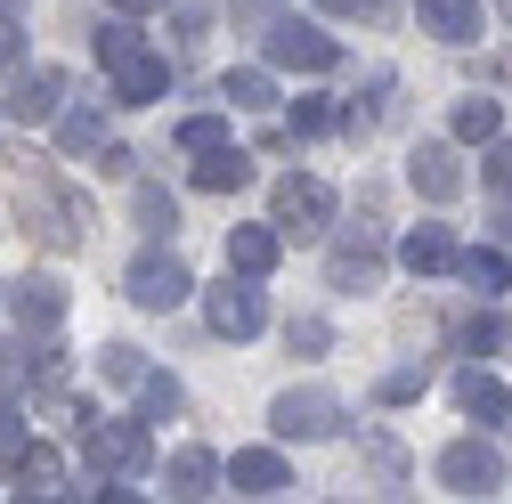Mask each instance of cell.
Listing matches in <instances>:
<instances>
[{
  "mask_svg": "<svg viewBox=\"0 0 512 504\" xmlns=\"http://www.w3.org/2000/svg\"><path fill=\"white\" fill-rule=\"evenodd\" d=\"M431 472H439V488H456V496H496V488H504V456L488 448V431H472V439H447Z\"/></svg>",
  "mask_w": 512,
  "mask_h": 504,
  "instance_id": "cell-5",
  "label": "cell"
},
{
  "mask_svg": "<svg viewBox=\"0 0 512 504\" xmlns=\"http://www.w3.org/2000/svg\"><path fill=\"white\" fill-rule=\"evenodd\" d=\"M407 179H415L423 204H456V196H464V163H456L447 139H423V147L407 155Z\"/></svg>",
  "mask_w": 512,
  "mask_h": 504,
  "instance_id": "cell-10",
  "label": "cell"
},
{
  "mask_svg": "<svg viewBox=\"0 0 512 504\" xmlns=\"http://www.w3.org/2000/svg\"><path fill=\"white\" fill-rule=\"evenodd\" d=\"M204 318H212V334L220 342H252V334H261L269 326V301H261V277H220L212 293H204Z\"/></svg>",
  "mask_w": 512,
  "mask_h": 504,
  "instance_id": "cell-4",
  "label": "cell"
},
{
  "mask_svg": "<svg viewBox=\"0 0 512 504\" xmlns=\"http://www.w3.org/2000/svg\"><path fill=\"white\" fill-rule=\"evenodd\" d=\"M456 277H464L472 293H488V301H496V293H512V252H504V244H480V252H456Z\"/></svg>",
  "mask_w": 512,
  "mask_h": 504,
  "instance_id": "cell-20",
  "label": "cell"
},
{
  "mask_svg": "<svg viewBox=\"0 0 512 504\" xmlns=\"http://www.w3.org/2000/svg\"><path fill=\"white\" fill-rule=\"evenodd\" d=\"M423 383H431L423 366H399V374H382V383H374V399L382 407H407V399H423Z\"/></svg>",
  "mask_w": 512,
  "mask_h": 504,
  "instance_id": "cell-30",
  "label": "cell"
},
{
  "mask_svg": "<svg viewBox=\"0 0 512 504\" xmlns=\"http://www.w3.org/2000/svg\"><path fill=\"white\" fill-rule=\"evenodd\" d=\"M456 407H464L472 423H512V391L496 383L488 366H464V374H456Z\"/></svg>",
  "mask_w": 512,
  "mask_h": 504,
  "instance_id": "cell-18",
  "label": "cell"
},
{
  "mask_svg": "<svg viewBox=\"0 0 512 504\" xmlns=\"http://www.w3.org/2000/svg\"><path fill=\"white\" fill-rule=\"evenodd\" d=\"M0 480L25 488V496H57V480H66V456L41 448V439H0Z\"/></svg>",
  "mask_w": 512,
  "mask_h": 504,
  "instance_id": "cell-7",
  "label": "cell"
},
{
  "mask_svg": "<svg viewBox=\"0 0 512 504\" xmlns=\"http://www.w3.org/2000/svg\"><path fill=\"white\" fill-rule=\"evenodd\" d=\"M122 293H131L139 309H179L187 301V269L171 261V252H139V261L122 269Z\"/></svg>",
  "mask_w": 512,
  "mask_h": 504,
  "instance_id": "cell-8",
  "label": "cell"
},
{
  "mask_svg": "<svg viewBox=\"0 0 512 504\" xmlns=\"http://www.w3.org/2000/svg\"><path fill=\"white\" fill-rule=\"evenodd\" d=\"M415 17H423V33L447 41V49H464V41L488 33V9H480V0H415Z\"/></svg>",
  "mask_w": 512,
  "mask_h": 504,
  "instance_id": "cell-13",
  "label": "cell"
},
{
  "mask_svg": "<svg viewBox=\"0 0 512 504\" xmlns=\"http://www.w3.org/2000/svg\"><path fill=\"white\" fill-rule=\"evenodd\" d=\"M399 261H407L415 277H439V269H456V236H447L439 220H423V228L399 236Z\"/></svg>",
  "mask_w": 512,
  "mask_h": 504,
  "instance_id": "cell-19",
  "label": "cell"
},
{
  "mask_svg": "<svg viewBox=\"0 0 512 504\" xmlns=\"http://www.w3.org/2000/svg\"><path fill=\"white\" fill-rule=\"evenodd\" d=\"M179 147H187V155H212V147H236V139H228L220 114H187V122H179Z\"/></svg>",
  "mask_w": 512,
  "mask_h": 504,
  "instance_id": "cell-27",
  "label": "cell"
},
{
  "mask_svg": "<svg viewBox=\"0 0 512 504\" xmlns=\"http://www.w3.org/2000/svg\"><path fill=\"white\" fill-rule=\"evenodd\" d=\"M447 131H456L464 147H488V139L504 131V106H496V98H464V106H456V122H447Z\"/></svg>",
  "mask_w": 512,
  "mask_h": 504,
  "instance_id": "cell-24",
  "label": "cell"
},
{
  "mask_svg": "<svg viewBox=\"0 0 512 504\" xmlns=\"http://www.w3.org/2000/svg\"><path fill=\"white\" fill-rule=\"evenodd\" d=\"M139 407L147 415H171L179 407V383H171V374H139Z\"/></svg>",
  "mask_w": 512,
  "mask_h": 504,
  "instance_id": "cell-34",
  "label": "cell"
},
{
  "mask_svg": "<svg viewBox=\"0 0 512 504\" xmlns=\"http://www.w3.org/2000/svg\"><path fill=\"white\" fill-rule=\"evenodd\" d=\"M163 488H171V496H212V488H228V464H220L212 448H179V456L163 464Z\"/></svg>",
  "mask_w": 512,
  "mask_h": 504,
  "instance_id": "cell-17",
  "label": "cell"
},
{
  "mask_svg": "<svg viewBox=\"0 0 512 504\" xmlns=\"http://www.w3.org/2000/svg\"><path fill=\"white\" fill-rule=\"evenodd\" d=\"M98 374H106V383H139V374H147V358H139L131 342H106V350H98Z\"/></svg>",
  "mask_w": 512,
  "mask_h": 504,
  "instance_id": "cell-31",
  "label": "cell"
},
{
  "mask_svg": "<svg viewBox=\"0 0 512 504\" xmlns=\"http://www.w3.org/2000/svg\"><path fill=\"white\" fill-rule=\"evenodd\" d=\"M504 342H512V326L496 318V309H488V318H472V326H464V350H472V358H480V350H504Z\"/></svg>",
  "mask_w": 512,
  "mask_h": 504,
  "instance_id": "cell-33",
  "label": "cell"
},
{
  "mask_svg": "<svg viewBox=\"0 0 512 504\" xmlns=\"http://www.w3.org/2000/svg\"><path fill=\"white\" fill-rule=\"evenodd\" d=\"M326 342H334V334H326V318H301V326H293V350H301V358H317Z\"/></svg>",
  "mask_w": 512,
  "mask_h": 504,
  "instance_id": "cell-36",
  "label": "cell"
},
{
  "mask_svg": "<svg viewBox=\"0 0 512 504\" xmlns=\"http://www.w3.org/2000/svg\"><path fill=\"white\" fill-rule=\"evenodd\" d=\"M114 9H122V17H147V9H163V0H114Z\"/></svg>",
  "mask_w": 512,
  "mask_h": 504,
  "instance_id": "cell-39",
  "label": "cell"
},
{
  "mask_svg": "<svg viewBox=\"0 0 512 504\" xmlns=\"http://www.w3.org/2000/svg\"><path fill=\"white\" fill-rule=\"evenodd\" d=\"M9 204L25 212V236L41 228L49 244H82V228H90V204H82V196H66L57 179H41V171H17V163H9Z\"/></svg>",
  "mask_w": 512,
  "mask_h": 504,
  "instance_id": "cell-1",
  "label": "cell"
},
{
  "mask_svg": "<svg viewBox=\"0 0 512 504\" xmlns=\"http://www.w3.org/2000/svg\"><path fill=\"white\" fill-rule=\"evenodd\" d=\"M269 423H277L285 439H334V431H342V399H334V391H317V383H309V391H285Z\"/></svg>",
  "mask_w": 512,
  "mask_h": 504,
  "instance_id": "cell-9",
  "label": "cell"
},
{
  "mask_svg": "<svg viewBox=\"0 0 512 504\" xmlns=\"http://www.w3.org/2000/svg\"><path fill=\"white\" fill-rule=\"evenodd\" d=\"M220 98H228V106H269L277 82H269L261 66H236V74H220Z\"/></svg>",
  "mask_w": 512,
  "mask_h": 504,
  "instance_id": "cell-26",
  "label": "cell"
},
{
  "mask_svg": "<svg viewBox=\"0 0 512 504\" xmlns=\"http://www.w3.org/2000/svg\"><path fill=\"white\" fill-rule=\"evenodd\" d=\"M488 187L512 204V139H488Z\"/></svg>",
  "mask_w": 512,
  "mask_h": 504,
  "instance_id": "cell-35",
  "label": "cell"
},
{
  "mask_svg": "<svg viewBox=\"0 0 512 504\" xmlns=\"http://www.w3.org/2000/svg\"><path fill=\"white\" fill-rule=\"evenodd\" d=\"M131 212H139L147 236H171V228H179V204L163 196V187H139V204H131Z\"/></svg>",
  "mask_w": 512,
  "mask_h": 504,
  "instance_id": "cell-29",
  "label": "cell"
},
{
  "mask_svg": "<svg viewBox=\"0 0 512 504\" xmlns=\"http://www.w3.org/2000/svg\"><path fill=\"white\" fill-rule=\"evenodd\" d=\"M82 456H90V480H131V472H147L155 464V439H147V423L139 415H90L82 423Z\"/></svg>",
  "mask_w": 512,
  "mask_h": 504,
  "instance_id": "cell-2",
  "label": "cell"
},
{
  "mask_svg": "<svg viewBox=\"0 0 512 504\" xmlns=\"http://www.w3.org/2000/svg\"><path fill=\"white\" fill-rule=\"evenodd\" d=\"M17 318H25V334H33V326L49 334L57 318H66V285H57V277H25V285H17Z\"/></svg>",
  "mask_w": 512,
  "mask_h": 504,
  "instance_id": "cell-22",
  "label": "cell"
},
{
  "mask_svg": "<svg viewBox=\"0 0 512 504\" xmlns=\"http://www.w3.org/2000/svg\"><path fill=\"white\" fill-rule=\"evenodd\" d=\"M57 114H66V74H57V66L17 74V90H9V122H57Z\"/></svg>",
  "mask_w": 512,
  "mask_h": 504,
  "instance_id": "cell-15",
  "label": "cell"
},
{
  "mask_svg": "<svg viewBox=\"0 0 512 504\" xmlns=\"http://www.w3.org/2000/svg\"><path fill=\"white\" fill-rule=\"evenodd\" d=\"M17 57H25V41H17V25H0V74H9Z\"/></svg>",
  "mask_w": 512,
  "mask_h": 504,
  "instance_id": "cell-38",
  "label": "cell"
},
{
  "mask_svg": "<svg viewBox=\"0 0 512 504\" xmlns=\"http://www.w3.org/2000/svg\"><path fill=\"white\" fill-rule=\"evenodd\" d=\"M496 236H504V244H512V212H496Z\"/></svg>",
  "mask_w": 512,
  "mask_h": 504,
  "instance_id": "cell-42",
  "label": "cell"
},
{
  "mask_svg": "<svg viewBox=\"0 0 512 504\" xmlns=\"http://www.w3.org/2000/svg\"><path fill=\"white\" fill-rule=\"evenodd\" d=\"M57 147H66V155H98L106 147V114L98 106H66V114H57Z\"/></svg>",
  "mask_w": 512,
  "mask_h": 504,
  "instance_id": "cell-23",
  "label": "cell"
},
{
  "mask_svg": "<svg viewBox=\"0 0 512 504\" xmlns=\"http://www.w3.org/2000/svg\"><path fill=\"white\" fill-rule=\"evenodd\" d=\"M269 66H285V74H334L342 66V41L334 33H317L309 17H269Z\"/></svg>",
  "mask_w": 512,
  "mask_h": 504,
  "instance_id": "cell-3",
  "label": "cell"
},
{
  "mask_svg": "<svg viewBox=\"0 0 512 504\" xmlns=\"http://www.w3.org/2000/svg\"><path fill=\"white\" fill-rule=\"evenodd\" d=\"M317 9H326V17H350V9H366V0H317Z\"/></svg>",
  "mask_w": 512,
  "mask_h": 504,
  "instance_id": "cell-40",
  "label": "cell"
},
{
  "mask_svg": "<svg viewBox=\"0 0 512 504\" xmlns=\"http://www.w3.org/2000/svg\"><path fill=\"white\" fill-rule=\"evenodd\" d=\"M106 74H114V98H122V106H155V98L171 90V66H163L155 49H131V57L106 66Z\"/></svg>",
  "mask_w": 512,
  "mask_h": 504,
  "instance_id": "cell-16",
  "label": "cell"
},
{
  "mask_svg": "<svg viewBox=\"0 0 512 504\" xmlns=\"http://www.w3.org/2000/svg\"><path fill=\"white\" fill-rule=\"evenodd\" d=\"M277 261H285V228H277V220H244V228H228V269L269 277Z\"/></svg>",
  "mask_w": 512,
  "mask_h": 504,
  "instance_id": "cell-12",
  "label": "cell"
},
{
  "mask_svg": "<svg viewBox=\"0 0 512 504\" xmlns=\"http://www.w3.org/2000/svg\"><path fill=\"white\" fill-rule=\"evenodd\" d=\"M334 122H342V114H334L326 98H301V106H293V131H301V139H326Z\"/></svg>",
  "mask_w": 512,
  "mask_h": 504,
  "instance_id": "cell-32",
  "label": "cell"
},
{
  "mask_svg": "<svg viewBox=\"0 0 512 504\" xmlns=\"http://www.w3.org/2000/svg\"><path fill=\"white\" fill-rule=\"evenodd\" d=\"M228 488H236V496H285V488H293V464H285L277 448H236V456H228Z\"/></svg>",
  "mask_w": 512,
  "mask_h": 504,
  "instance_id": "cell-14",
  "label": "cell"
},
{
  "mask_svg": "<svg viewBox=\"0 0 512 504\" xmlns=\"http://www.w3.org/2000/svg\"><path fill=\"white\" fill-rule=\"evenodd\" d=\"M228 17H236V25H269L277 0H228Z\"/></svg>",
  "mask_w": 512,
  "mask_h": 504,
  "instance_id": "cell-37",
  "label": "cell"
},
{
  "mask_svg": "<svg viewBox=\"0 0 512 504\" xmlns=\"http://www.w3.org/2000/svg\"><path fill=\"white\" fill-rule=\"evenodd\" d=\"M90 41H98V66H122V57H131V49H147V41H139V25L122 17V9H114V17H106V25L90 33Z\"/></svg>",
  "mask_w": 512,
  "mask_h": 504,
  "instance_id": "cell-25",
  "label": "cell"
},
{
  "mask_svg": "<svg viewBox=\"0 0 512 504\" xmlns=\"http://www.w3.org/2000/svg\"><path fill=\"white\" fill-rule=\"evenodd\" d=\"M9 423H17V407H9V399H0V439H9Z\"/></svg>",
  "mask_w": 512,
  "mask_h": 504,
  "instance_id": "cell-41",
  "label": "cell"
},
{
  "mask_svg": "<svg viewBox=\"0 0 512 504\" xmlns=\"http://www.w3.org/2000/svg\"><path fill=\"white\" fill-rule=\"evenodd\" d=\"M366 472H374L382 488H399V480H407V456H399V439H382V431H366Z\"/></svg>",
  "mask_w": 512,
  "mask_h": 504,
  "instance_id": "cell-28",
  "label": "cell"
},
{
  "mask_svg": "<svg viewBox=\"0 0 512 504\" xmlns=\"http://www.w3.org/2000/svg\"><path fill=\"white\" fill-rule=\"evenodd\" d=\"M277 228L285 236H326L334 228V187L309 179V171H285L277 179Z\"/></svg>",
  "mask_w": 512,
  "mask_h": 504,
  "instance_id": "cell-6",
  "label": "cell"
},
{
  "mask_svg": "<svg viewBox=\"0 0 512 504\" xmlns=\"http://www.w3.org/2000/svg\"><path fill=\"white\" fill-rule=\"evenodd\" d=\"M196 187H204V196H236V187H252V155L244 147H212L196 163Z\"/></svg>",
  "mask_w": 512,
  "mask_h": 504,
  "instance_id": "cell-21",
  "label": "cell"
},
{
  "mask_svg": "<svg viewBox=\"0 0 512 504\" xmlns=\"http://www.w3.org/2000/svg\"><path fill=\"white\" fill-rule=\"evenodd\" d=\"M326 285H334V293H374V285H382V244H374V236H342V244L326 252Z\"/></svg>",
  "mask_w": 512,
  "mask_h": 504,
  "instance_id": "cell-11",
  "label": "cell"
}]
</instances>
